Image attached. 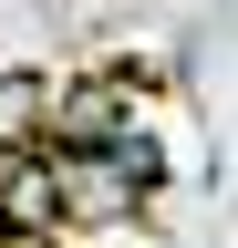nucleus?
Returning <instances> with one entry per match:
<instances>
[{
	"label": "nucleus",
	"mask_w": 238,
	"mask_h": 248,
	"mask_svg": "<svg viewBox=\"0 0 238 248\" xmlns=\"http://www.w3.org/2000/svg\"><path fill=\"white\" fill-rule=\"evenodd\" d=\"M52 145V73H0V155Z\"/></svg>",
	"instance_id": "nucleus-2"
},
{
	"label": "nucleus",
	"mask_w": 238,
	"mask_h": 248,
	"mask_svg": "<svg viewBox=\"0 0 238 248\" xmlns=\"http://www.w3.org/2000/svg\"><path fill=\"white\" fill-rule=\"evenodd\" d=\"M0 217H11L21 238H63L73 228V217H63V155H52V145L0 155Z\"/></svg>",
	"instance_id": "nucleus-1"
}]
</instances>
